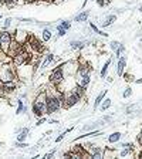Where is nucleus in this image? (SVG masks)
<instances>
[{"label": "nucleus", "instance_id": "obj_1", "mask_svg": "<svg viewBox=\"0 0 142 159\" xmlns=\"http://www.w3.org/2000/svg\"><path fill=\"white\" fill-rule=\"evenodd\" d=\"M61 108V101L60 97H55V95H47V99H46V114H54L58 109Z\"/></svg>", "mask_w": 142, "mask_h": 159}, {"label": "nucleus", "instance_id": "obj_2", "mask_svg": "<svg viewBox=\"0 0 142 159\" xmlns=\"http://www.w3.org/2000/svg\"><path fill=\"white\" fill-rule=\"evenodd\" d=\"M10 44H11L10 33H9L7 30L0 31V50L3 51L4 54H7V51H9V48H10Z\"/></svg>", "mask_w": 142, "mask_h": 159}, {"label": "nucleus", "instance_id": "obj_3", "mask_svg": "<svg viewBox=\"0 0 142 159\" xmlns=\"http://www.w3.org/2000/svg\"><path fill=\"white\" fill-rule=\"evenodd\" d=\"M14 77H16V75H14V73H13V70H11L10 65L3 64L2 67H0V78L3 80V82L13 81Z\"/></svg>", "mask_w": 142, "mask_h": 159}, {"label": "nucleus", "instance_id": "obj_4", "mask_svg": "<svg viewBox=\"0 0 142 159\" xmlns=\"http://www.w3.org/2000/svg\"><path fill=\"white\" fill-rule=\"evenodd\" d=\"M50 80H51V82H54V84H60V82L64 80V67H63V65L55 67L54 70L51 71Z\"/></svg>", "mask_w": 142, "mask_h": 159}, {"label": "nucleus", "instance_id": "obj_5", "mask_svg": "<svg viewBox=\"0 0 142 159\" xmlns=\"http://www.w3.org/2000/svg\"><path fill=\"white\" fill-rule=\"evenodd\" d=\"M80 98H81V97H80L75 91H73L67 98H64V105L65 107H73V105H75L78 101H80Z\"/></svg>", "mask_w": 142, "mask_h": 159}, {"label": "nucleus", "instance_id": "obj_6", "mask_svg": "<svg viewBox=\"0 0 142 159\" xmlns=\"http://www.w3.org/2000/svg\"><path fill=\"white\" fill-rule=\"evenodd\" d=\"M125 65H126V57H121V58L118 60V64H117V73H118V75H122V74H124Z\"/></svg>", "mask_w": 142, "mask_h": 159}, {"label": "nucleus", "instance_id": "obj_7", "mask_svg": "<svg viewBox=\"0 0 142 159\" xmlns=\"http://www.w3.org/2000/svg\"><path fill=\"white\" fill-rule=\"evenodd\" d=\"M16 90V82L13 81H6L3 84V92H13Z\"/></svg>", "mask_w": 142, "mask_h": 159}, {"label": "nucleus", "instance_id": "obj_8", "mask_svg": "<svg viewBox=\"0 0 142 159\" xmlns=\"http://www.w3.org/2000/svg\"><path fill=\"white\" fill-rule=\"evenodd\" d=\"M27 134H29V129L24 128L20 131V134H19V136H17V142H24L26 141V138H27Z\"/></svg>", "mask_w": 142, "mask_h": 159}, {"label": "nucleus", "instance_id": "obj_9", "mask_svg": "<svg viewBox=\"0 0 142 159\" xmlns=\"http://www.w3.org/2000/svg\"><path fill=\"white\" fill-rule=\"evenodd\" d=\"M121 136H122V134H119V132H114L112 135H109V136H108V142H109V144L118 142L119 139H121Z\"/></svg>", "mask_w": 142, "mask_h": 159}, {"label": "nucleus", "instance_id": "obj_10", "mask_svg": "<svg viewBox=\"0 0 142 159\" xmlns=\"http://www.w3.org/2000/svg\"><path fill=\"white\" fill-rule=\"evenodd\" d=\"M88 16H90V11H82V13H80L77 17L74 19V21H78V23H81V21H85L88 19Z\"/></svg>", "mask_w": 142, "mask_h": 159}, {"label": "nucleus", "instance_id": "obj_11", "mask_svg": "<svg viewBox=\"0 0 142 159\" xmlns=\"http://www.w3.org/2000/svg\"><path fill=\"white\" fill-rule=\"evenodd\" d=\"M115 19H117V17H115L114 14H111L109 17H107V20H105L104 23H102V26H104V27H108V26H111V24L115 21Z\"/></svg>", "mask_w": 142, "mask_h": 159}, {"label": "nucleus", "instance_id": "obj_12", "mask_svg": "<svg viewBox=\"0 0 142 159\" xmlns=\"http://www.w3.org/2000/svg\"><path fill=\"white\" fill-rule=\"evenodd\" d=\"M88 73H90V70H88V67H85V65H81V67H78V77L80 75H88Z\"/></svg>", "mask_w": 142, "mask_h": 159}, {"label": "nucleus", "instance_id": "obj_13", "mask_svg": "<svg viewBox=\"0 0 142 159\" xmlns=\"http://www.w3.org/2000/svg\"><path fill=\"white\" fill-rule=\"evenodd\" d=\"M105 94H107V91H104V92H101V94L97 97V99H95V102H94V108H97L100 104H101V101L104 99V97H105Z\"/></svg>", "mask_w": 142, "mask_h": 159}, {"label": "nucleus", "instance_id": "obj_14", "mask_svg": "<svg viewBox=\"0 0 142 159\" xmlns=\"http://www.w3.org/2000/svg\"><path fill=\"white\" fill-rule=\"evenodd\" d=\"M51 38V31L48 29H44L43 30V40L44 41H48Z\"/></svg>", "mask_w": 142, "mask_h": 159}, {"label": "nucleus", "instance_id": "obj_15", "mask_svg": "<svg viewBox=\"0 0 142 159\" xmlns=\"http://www.w3.org/2000/svg\"><path fill=\"white\" fill-rule=\"evenodd\" d=\"M109 107H111V99H109V98L104 99V102H102V105H101V109H102V111H107Z\"/></svg>", "mask_w": 142, "mask_h": 159}, {"label": "nucleus", "instance_id": "obj_16", "mask_svg": "<svg viewBox=\"0 0 142 159\" xmlns=\"http://www.w3.org/2000/svg\"><path fill=\"white\" fill-rule=\"evenodd\" d=\"M33 114H34V115H36V117H38V118H40V117H43V115H44L43 112L40 111V108H38L37 105H34V104H33Z\"/></svg>", "mask_w": 142, "mask_h": 159}, {"label": "nucleus", "instance_id": "obj_17", "mask_svg": "<svg viewBox=\"0 0 142 159\" xmlns=\"http://www.w3.org/2000/svg\"><path fill=\"white\" fill-rule=\"evenodd\" d=\"M53 60H54V55H53V54H48V55H47V58H46V61L43 63V67H41V68H46Z\"/></svg>", "mask_w": 142, "mask_h": 159}, {"label": "nucleus", "instance_id": "obj_18", "mask_svg": "<svg viewBox=\"0 0 142 159\" xmlns=\"http://www.w3.org/2000/svg\"><path fill=\"white\" fill-rule=\"evenodd\" d=\"M84 47V43H81V41H71V48H82Z\"/></svg>", "mask_w": 142, "mask_h": 159}, {"label": "nucleus", "instance_id": "obj_19", "mask_svg": "<svg viewBox=\"0 0 142 159\" xmlns=\"http://www.w3.org/2000/svg\"><path fill=\"white\" fill-rule=\"evenodd\" d=\"M109 64H111V60H108V61H107V63L104 64V67H102V70H101V77H105V74H107V70H108Z\"/></svg>", "mask_w": 142, "mask_h": 159}, {"label": "nucleus", "instance_id": "obj_20", "mask_svg": "<svg viewBox=\"0 0 142 159\" xmlns=\"http://www.w3.org/2000/svg\"><path fill=\"white\" fill-rule=\"evenodd\" d=\"M31 46H33L34 50H37V51H40V50H41V44L38 43L37 40H31Z\"/></svg>", "mask_w": 142, "mask_h": 159}, {"label": "nucleus", "instance_id": "obj_21", "mask_svg": "<svg viewBox=\"0 0 142 159\" xmlns=\"http://www.w3.org/2000/svg\"><path fill=\"white\" fill-rule=\"evenodd\" d=\"M124 50H125V47H124V44H119L118 46V48H117V57L119 58V55L124 53Z\"/></svg>", "mask_w": 142, "mask_h": 159}, {"label": "nucleus", "instance_id": "obj_22", "mask_svg": "<svg viewBox=\"0 0 142 159\" xmlns=\"http://www.w3.org/2000/svg\"><path fill=\"white\" fill-rule=\"evenodd\" d=\"M58 27H61V29H64V30H68V29L71 27V23L70 21H63V23L58 26Z\"/></svg>", "mask_w": 142, "mask_h": 159}, {"label": "nucleus", "instance_id": "obj_23", "mask_svg": "<svg viewBox=\"0 0 142 159\" xmlns=\"http://www.w3.org/2000/svg\"><path fill=\"white\" fill-rule=\"evenodd\" d=\"M91 29H92V30H94V31H95V33H97V34H101V36H108V34H107V33H104V31L98 30V29H97V26H95V24H91Z\"/></svg>", "mask_w": 142, "mask_h": 159}, {"label": "nucleus", "instance_id": "obj_24", "mask_svg": "<svg viewBox=\"0 0 142 159\" xmlns=\"http://www.w3.org/2000/svg\"><path fill=\"white\" fill-rule=\"evenodd\" d=\"M10 24H11V19L9 17V19H6V21L3 23V27H4V30H7V29L10 27Z\"/></svg>", "mask_w": 142, "mask_h": 159}, {"label": "nucleus", "instance_id": "obj_25", "mask_svg": "<svg viewBox=\"0 0 142 159\" xmlns=\"http://www.w3.org/2000/svg\"><path fill=\"white\" fill-rule=\"evenodd\" d=\"M17 104H19V107H17V114H20V112L23 111V101H21V99H19V101H17Z\"/></svg>", "mask_w": 142, "mask_h": 159}, {"label": "nucleus", "instance_id": "obj_26", "mask_svg": "<svg viewBox=\"0 0 142 159\" xmlns=\"http://www.w3.org/2000/svg\"><path fill=\"white\" fill-rule=\"evenodd\" d=\"M131 151H132V149H129V148H125V149H124V151H121V153H119V156H122V158H124V156H126V155H128L129 152H131Z\"/></svg>", "mask_w": 142, "mask_h": 159}, {"label": "nucleus", "instance_id": "obj_27", "mask_svg": "<svg viewBox=\"0 0 142 159\" xmlns=\"http://www.w3.org/2000/svg\"><path fill=\"white\" fill-rule=\"evenodd\" d=\"M131 94H132V90L128 87V88L125 90V91H124V98H128V97H129Z\"/></svg>", "mask_w": 142, "mask_h": 159}, {"label": "nucleus", "instance_id": "obj_28", "mask_svg": "<svg viewBox=\"0 0 142 159\" xmlns=\"http://www.w3.org/2000/svg\"><path fill=\"white\" fill-rule=\"evenodd\" d=\"M57 30H58V36H65V33H67V30H64V29H61V27H58L57 26Z\"/></svg>", "mask_w": 142, "mask_h": 159}, {"label": "nucleus", "instance_id": "obj_29", "mask_svg": "<svg viewBox=\"0 0 142 159\" xmlns=\"http://www.w3.org/2000/svg\"><path fill=\"white\" fill-rule=\"evenodd\" d=\"M118 46H119L118 41H112V43H111V48H112V50H117V48H118Z\"/></svg>", "mask_w": 142, "mask_h": 159}, {"label": "nucleus", "instance_id": "obj_30", "mask_svg": "<svg viewBox=\"0 0 142 159\" xmlns=\"http://www.w3.org/2000/svg\"><path fill=\"white\" fill-rule=\"evenodd\" d=\"M16 146H17V148H26V146H29V145H27V144H24V142H17Z\"/></svg>", "mask_w": 142, "mask_h": 159}, {"label": "nucleus", "instance_id": "obj_31", "mask_svg": "<svg viewBox=\"0 0 142 159\" xmlns=\"http://www.w3.org/2000/svg\"><path fill=\"white\" fill-rule=\"evenodd\" d=\"M64 135H65V132H64V134H61V135L58 136L57 139H55V142H60V141H63V139H64Z\"/></svg>", "mask_w": 142, "mask_h": 159}, {"label": "nucleus", "instance_id": "obj_32", "mask_svg": "<svg viewBox=\"0 0 142 159\" xmlns=\"http://www.w3.org/2000/svg\"><path fill=\"white\" fill-rule=\"evenodd\" d=\"M53 156H54V151H51L50 153H47V155L44 156V158H46V159H48V158H53Z\"/></svg>", "mask_w": 142, "mask_h": 159}, {"label": "nucleus", "instance_id": "obj_33", "mask_svg": "<svg viewBox=\"0 0 142 159\" xmlns=\"http://www.w3.org/2000/svg\"><path fill=\"white\" fill-rule=\"evenodd\" d=\"M3 80H2V78H0V94H3Z\"/></svg>", "mask_w": 142, "mask_h": 159}, {"label": "nucleus", "instance_id": "obj_34", "mask_svg": "<svg viewBox=\"0 0 142 159\" xmlns=\"http://www.w3.org/2000/svg\"><path fill=\"white\" fill-rule=\"evenodd\" d=\"M44 122H46V118H40L37 121V124H36V125H41V124H44Z\"/></svg>", "mask_w": 142, "mask_h": 159}, {"label": "nucleus", "instance_id": "obj_35", "mask_svg": "<svg viewBox=\"0 0 142 159\" xmlns=\"http://www.w3.org/2000/svg\"><path fill=\"white\" fill-rule=\"evenodd\" d=\"M125 80L126 81H132V75L131 74H125Z\"/></svg>", "mask_w": 142, "mask_h": 159}, {"label": "nucleus", "instance_id": "obj_36", "mask_svg": "<svg viewBox=\"0 0 142 159\" xmlns=\"http://www.w3.org/2000/svg\"><path fill=\"white\" fill-rule=\"evenodd\" d=\"M98 4H100V6H104V4H105V0H98Z\"/></svg>", "mask_w": 142, "mask_h": 159}, {"label": "nucleus", "instance_id": "obj_37", "mask_svg": "<svg viewBox=\"0 0 142 159\" xmlns=\"http://www.w3.org/2000/svg\"><path fill=\"white\" fill-rule=\"evenodd\" d=\"M26 2H29V3H36V2H38V0H26Z\"/></svg>", "mask_w": 142, "mask_h": 159}, {"label": "nucleus", "instance_id": "obj_38", "mask_svg": "<svg viewBox=\"0 0 142 159\" xmlns=\"http://www.w3.org/2000/svg\"><path fill=\"white\" fill-rule=\"evenodd\" d=\"M136 84H142V80H138V81H136Z\"/></svg>", "mask_w": 142, "mask_h": 159}, {"label": "nucleus", "instance_id": "obj_39", "mask_svg": "<svg viewBox=\"0 0 142 159\" xmlns=\"http://www.w3.org/2000/svg\"><path fill=\"white\" fill-rule=\"evenodd\" d=\"M139 142L142 144V134H141V136H139Z\"/></svg>", "mask_w": 142, "mask_h": 159}, {"label": "nucleus", "instance_id": "obj_40", "mask_svg": "<svg viewBox=\"0 0 142 159\" xmlns=\"http://www.w3.org/2000/svg\"><path fill=\"white\" fill-rule=\"evenodd\" d=\"M0 3H6V0H0Z\"/></svg>", "mask_w": 142, "mask_h": 159}, {"label": "nucleus", "instance_id": "obj_41", "mask_svg": "<svg viewBox=\"0 0 142 159\" xmlns=\"http://www.w3.org/2000/svg\"><path fill=\"white\" fill-rule=\"evenodd\" d=\"M47 2H50V3H53V2H55V0H47Z\"/></svg>", "mask_w": 142, "mask_h": 159}, {"label": "nucleus", "instance_id": "obj_42", "mask_svg": "<svg viewBox=\"0 0 142 159\" xmlns=\"http://www.w3.org/2000/svg\"><path fill=\"white\" fill-rule=\"evenodd\" d=\"M6 2H16V0H6Z\"/></svg>", "mask_w": 142, "mask_h": 159}, {"label": "nucleus", "instance_id": "obj_43", "mask_svg": "<svg viewBox=\"0 0 142 159\" xmlns=\"http://www.w3.org/2000/svg\"><path fill=\"white\" fill-rule=\"evenodd\" d=\"M139 158H142V152H141V153H139Z\"/></svg>", "mask_w": 142, "mask_h": 159}, {"label": "nucleus", "instance_id": "obj_44", "mask_svg": "<svg viewBox=\"0 0 142 159\" xmlns=\"http://www.w3.org/2000/svg\"><path fill=\"white\" fill-rule=\"evenodd\" d=\"M105 2H107V3H109V2H111V0H105Z\"/></svg>", "mask_w": 142, "mask_h": 159}, {"label": "nucleus", "instance_id": "obj_45", "mask_svg": "<svg viewBox=\"0 0 142 159\" xmlns=\"http://www.w3.org/2000/svg\"><path fill=\"white\" fill-rule=\"evenodd\" d=\"M0 17H2V14H0Z\"/></svg>", "mask_w": 142, "mask_h": 159}]
</instances>
